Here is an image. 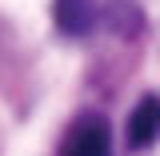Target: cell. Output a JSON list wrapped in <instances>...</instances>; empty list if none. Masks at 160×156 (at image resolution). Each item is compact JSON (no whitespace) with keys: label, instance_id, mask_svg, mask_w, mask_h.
<instances>
[{"label":"cell","instance_id":"obj_1","mask_svg":"<svg viewBox=\"0 0 160 156\" xmlns=\"http://www.w3.org/2000/svg\"><path fill=\"white\" fill-rule=\"evenodd\" d=\"M60 156H112V132L100 112H84L72 120L68 136L60 144Z\"/></svg>","mask_w":160,"mask_h":156},{"label":"cell","instance_id":"obj_2","mask_svg":"<svg viewBox=\"0 0 160 156\" xmlns=\"http://www.w3.org/2000/svg\"><path fill=\"white\" fill-rule=\"evenodd\" d=\"M52 20L64 36L72 40H84L100 20V8L96 0H52Z\"/></svg>","mask_w":160,"mask_h":156},{"label":"cell","instance_id":"obj_3","mask_svg":"<svg viewBox=\"0 0 160 156\" xmlns=\"http://www.w3.org/2000/svg\"><path fill=\"white\" fill-rule=\"evenodd\" d=\"M156 136H160V100L148 92V96H140V104L128 116V148L144 152V148L156 144Z\"/></svg>","mask_w":160,"mask_h":156},{"label":"cell","instance_id":"obj_4","mask_svg":"<svg viewBox=\"0 0 160 156\" xmlns=\"http://www.w3.org/2000/svg\"><path fill=\"white\" fill-rule=\"evenodd\" d=\"M104 20H108V28H112L120 40H132V36L144 32V16H140L136 4H128V0H116V4L104 12Z\"/></svg>","mask_w":160,"mask_h":156}]
</instances>
